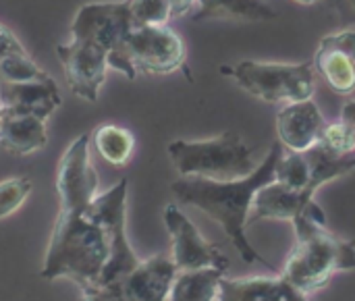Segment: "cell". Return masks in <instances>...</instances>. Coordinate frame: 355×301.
Returning a JSON list of instances; mask_svg holds the SVG:
<instances>
[{
	"mask_svg": "<svg viewBox=\"0 0 355 301\" xmlns=\"http://www.w3.org/2000/svg\"><path fill=\"white\" fill-rule=\"evenodd\" d=\"M98 183L89 160V133H83L69 144L58 162V216L40 273L44 281L69 279L79 287L100 285L110 260V243L104 227L87 214L98 196Z\"/></svg>",
	"mask_w": 355,
	"mask_h": 301,
	"instance_id": "cell-1",
	"label": "cell"
},
{
	"mask_svg": "<svg viewBox=\"0 0 355 301\" xmlns=\"http://www.w3.org/2000/svg\"><path fill=\"white\" fill-rule=\"evenodd\" d=\"M56 56L64 69L69 89L77 98L96 102L110 69L108 50L92 40L73 37L69 44L56 46Z\"/></svg>",
	"mask_w": 355,
	"mask_h": 301,
	"instance_id": "cell-9",
	"label": "cell"
},
{
	"mask_svg": "<svg viewBox=\"0 0 355 301\" xmlns=\"http://www.w3.org/2000/svg\"><path fill=\"white\" fill-rule=\"evenodd\" d=\"M168 156L181 177L210 181L243 179L258 169L254 150L233 131L208 139H175L168 144Z\"/></svg>",
	"mask_w": 355,
	"mask_h": 301,
	"instance_id": "cell-4",
	"label": "cell"
},
{
	"mask_svg": "<svg viewBox=\"0 0 355 301\" xmlns=\"http://www.w3.org/2000/svg\"><path fill=\"white\" fill-rule=\"evenodd\" d=\"M31 194L29 177H10L0 183V221L15 214Z\"/></svg>",
	"mask_w": 355,
	"mask_h": 301,
	"instance_id": "cell-24",
	"label": "cell"
},
{
	"mask_svg": "<svg viewBox=\"0 0 355 301\" xmlns=\"http://www.w3.org/2000/svg\"><path fill=\"white\" fill-rule=\"evenodd\" d=\"M48 144L46 121L33 114L4 110L0 123V150L12 156H27Z\"/></svg>",
	"mask_w": 355,
	"mask_h": 301,
	"instance_id": "cell-17",
	"label": "cell"
},
{
	"mask_svg": "<svg viewBox=\"0 0 355 301\" xmlns=\"http://www.w3.org/2000/svg\"><path fill=\"white\" fill-rule=\"evenodd\" d=\"M168 4H171L173 17H183L198 4V0H168Z\"/></svg>",
	"mask_w": 355,
	"mask_h": 301,
	"instance_id": "cell-28",
	"label": "cell"
},
{
	"mask_svg": "<svg viewBox=\"0 0 355 301\" xmlns=\"http://www.w3.org/2000/svg\"><path fill=\"white\" fill-rule=\"evenodd\" d=\"M293 2H297V4H304V6H312V4H318L320 0H293Z\"/></svg>",
	"mask_w": 355,
	"mask_h": 301,
	"instance_id": "cell-31",
	"label": "cell"
},
{
	"mask_svg": "<svg viewBox=\"0 0 355 301\" xmlns=\"http://www.w3.org/2000/svg\"><path fill=\"white\" fill-rule=\"evenodd\" d=\"M17 54H27L25 46L6 25L0 23V60L8 56H17Z\"/></svg>",
	"mask_w": 355,
	"mask_h": 301,
	"instance_id": "cell-26",
	"label": "cell"
},
{
	"mask_svg": "<svg viewBox=\"0 0 355 301\" xmlns=\"http://www.w3.org/2000/svg\"><path fill=\"white\" fill-rule=\"evenodd\" d=\"M283 150L285 148L281 144H275L266 158L258 164V169L243 179L210 181L200 177H181L171 185V191L183 206L198 208L212 221H216L248 264L260 262L268 266V262L256 252V248H252L245 235V227L250 225L254 196L260 187L275 181V169Z\"/></svg>",
	"mask_w": 355,
	"mask_h": 301,
	"instance_id": "cell-2",
	"label": "cell"
},
{
	"mask_svg": "<svg viewBox=\"0 0 355 301\" xmlns=\"http://www.w3.org/2000/svg\"><path fill=\"white\" fill-rule=\"evenodd\" d=\"M295 229V248L291 250L283 277L306 298L324 289L337 273L355 270V243L347 241L327 225L306 221Z\"/></svg>",
	"mask_w": 355,
	"mask_h": 301,
	"instance_id": "cell-3",
	"label": "cell"
},
{
	"mask_svg": "<svg viewBox=\"0 0 355 301\" xmlns=\"http://www.w3.org/2000/svg\"><path fill=\"white\" fill-rule=\"evenodd\" d=\"M193 21L210 19H241V21H272L279 12L262 0H198Z\"/></svg>",
	"mask_w": 355,
	"mask_h": 301,
	"instance_id": "cell-18",
	"label": "cell"
},
{
	"mask_svg": "<svg viewBox=\"0 0 355 301\" xmlns=\"http://www.w3.org/2000/svg\"><path fill=\"white\" fill-rule=\"evenodd\" d=\"M225 275L218 268L179 270L171 289V301H218Z\"/></svg>",
	"mask_w": 355,
	"mask_h": 301,
	"instance_id": "cell-19",
	"label": "cell"
},
{
	"mask_svg": "<svg viewBox=\"0 0 355 301\" xmlns=\"http://www.w3.org/2000/svg\"><path fill=\"white\" fill-rule=\"evenodd\" d=\"M327 121L318 104L308 98L285 104L277 114L279 144L289 152H306L320 141Z\"/></svg>",
	"mask_w": 355,
	"mask_h": 301,
	"instance_id": "cell-14",
	"label": "cell"
},
{
	"mask_svg": "<svg viewBox=\"0 0 355 301\" xmlns=\"http://www.w3.org/2000/svg\"><path fill=\"white\" fill-rule=\"evenodd\" d=\"M94 146L98 154L112 166H125L133 154L135 137L129 129L119 125H100L94 129Z\"/></svg>",
	"mask_w": 355,
	"mask_h": 301,
	"instance_id": "cell-20",
	"label": "cell"
},
{
	"mask_svg": "<svg viewBox=\"0 0 355 301\" xmlns=\"http://www.w3.org/2000/svg\"><path fill=\"white\" fill-rule=\"evenodd\" d=\"M133 19L127 2H89L83 4L71 23V35L77 40H92L110 54L123 44L133 29Z\"/></svg>",
	"mask_w": 355,
	"mask_h": 301,
	"instance_id": "cell-11",
	"label": "cell"
},
{
	"mask_svg": "<svg viewBox=\"0 0 355 301\" xmlns=\"http://www.w3.org/2000/svg\"><path fill=\"white\" fill-rule=\"evenodd\" d=\"M0 102L8 112L33 114L48 119L62 102L58 85L52 77L23 83H0Z\"/></svg>",
	"mask_w": 355,
	"mask_h": 301,
	"instance_id": "cell-15",
	"label": "cell"
},
{
	"mask_svg": "<svg viewBox=\"0 0 355 301\" xmlns=\"http://www.w3.org/2000/svg\"><path fill=\"white\" fill-rule=\"evenodd\" d=\"M164 225L171 235V258L177 270H198V268H218L229 270L231 262L223 250L210 243L198 227L181 212L179 206L168 204L164 208Z\"/></svg>",
	"mask_w": 355,
	"mask_h": 301,
	"instance_id": "cell-8",
	"label": "cell"
},
{
	"mask_svg": "<svg viewBox=\"0 0 355 301\" xmlns=\"http://www.w3.org/2000/svg\"><path fill=\"white\" fill-rule=\"evenodd\" d=\"M341 121L354 131L355 135V100H349V102L343 104V108H341Z\"/></svg>",
	"mask_w": 355,
	"mask_h": 301,
	"instance_id": "cell-29",
	"label": "cell"
},
{
	"mask_svg": "<svg viewBox=\"0 0 355 301\" xmlns=\"http://www.w3.org/2000/svg\"><path fill=\"white\" fill-rule=\"evenodd\" d=\"M127 191L129 181L121 179L116 185L96 196L87 208V214L96 223H100L108 235L110 260L100 279V285L108 287L119 285L139 264V258L135 256L127 237Z\"/></svg>",
	"mask_w": 355,
	"mask_h": 301,
	"instance_id": "cell-7",
	"label": "cell"
},
{
	"mask_svg": "<svg viewBox=\"0 0 355 301\" xmlns=\"http://www.w3.org/2000/svg\"><path fill=\"white\" fill-rule=\"evenodd\" d=\"M312 189H293L279 181H270L254 196L250 225L256 221H291L293 227L316 221L327 225L324 210L314 202Z\"/></svg>",
	"mask_w": 355,
	"mask_h": 301,
	"instance_id": "cell-10",
	"label": "cell"
},
{
	"mask_svg": "<svg viewBox=\"0 0 355 301\" xmlns=\"http://www.w3.org/2000/svg\"><path fill=\"white\" fill-rule=\"evenodd\" d=\"M133 19V25H166L173 19L168 0H125Z\"/></svg>",
	"mask_w": 355,
	"mask_h": 301,
	"instance_id": "cell-23",
	"label": "cell"
},
{
	"mask_svg": "<svg viewBox=\"0 0 355 301\" xmlns=\"http://www.w3.org/2000/svg\"><path fill=\"white\" fill-rule=\"evenodd\" d=\"M327 2H329L331 6H335L339 12L355 17V0H327Z\"/></svg>",
	"mask_w": 355,
	"mask_h": 301,
	"instance_id": "cell-30",
	"label": "cell"
},
{
	"mask_svg": "<svg viewBox=\"0 0 355 301\" xmlns=\"http://www.w3.org/2000/svg\"><path fill=\"white\" fill-rule=\"evenodd\" d=\"M324 150H329L335 156L347 158V156H355V135L354 131L339 119L337 123H329L320 135L318 141Z\"/></svg>",
	"mask_w": 355,
	"mask_h": 301,
	"instance_id": "cell-25",
	"label": "cell"
},
{
	"mask_svg": "<svg viewBox=\"0 0 355 301\" xmlns=\"http://www.w3.org/2000/svg\"><path fill=\"white\" fill-rule=\"evenodd\" d=\"M177 273L171 256L156 254L148 260H139V264L114 287L125 301H171Z\"/></svg>",
	"mask_w": 355,
	"mask_h": 301,
	"instance_id": "cell-13",
	"label": "cell"
},
{
	"mask_svg": "<svg viewBox=\"0 0 355 301\" xmlns=\"http://www.w3.org/2000/svg\"><path fill=\"white\" fill-rule=\"evenodd\" d=\"M81 301H125L116 287L108 285H87L81 287Z\"/></svg>",
	"mask_w": 355,
	"mask_h": 301,
	"instance_id": "cell-27",
	"label": "cell"
},
{
	"mask_svg": "<svg viewBox=\"0 0 355 301\" xmlns=\"http://www.w3.org/2000/svg\"><path fill=\"white\" fill-rule=\"evenodd\" d=\"M314 62L241 60L223 64L220 75L231 77L250 96L262 102H300L314 96Z\"/></svg>",
	"mask_w": 355,
	"mask_h": 301,
	"instance_id": "cell-6",
	"label": "cell"
},
{
	"mask_svg": "<svg viewBox=\"0 0 355 301\" xmlns=\"http://www.w3.org/2000/svg\"><path fill=\"white\" fill-rule=\"evenodd\" d=\"M275 181L293 187V189H312L318 191L312 181H310V169H308V160L304 156V152H285L281 154L277 169H275Z\"/></svg>",
	"mask_w": 355,
	"mask_h": 301,
	"instance_id": "cell-21",
	"label": "cell"
},
{
	"mask_svg": "<svg viewBox=\"0 0 355 301\" xmlns=\"http://www.w3.org/2000/svg\"><path fill=\"white\" fill-rule=\"evenodd\" d=\"M50 75L29 56L17 54L0 60V83H23V81H40Z\"/></svg>",
	"mask_w": 355,
	"mask_h": 301,
	"instance_id": "cell-22",
	"label": "cell"
},
{
	"mask_svg": "<svg viewBox=\"0 0 355 301\" xmlns=\"http://www.w3.org/2000/svg\"><path fill=\"white\" fill-rule=\"evenodd\" d=\"M185 58V42L175 29L168 25H139L127 33L108 62L127 79H135L137 75H171L183 69Z\"/></svg>",
	"mask_w": 355,
	"mask_h": 301,
	"instance_id": "cell-5",
	"label": "cell"
},
{
	"mask_svg": "<svg viewBox=\"0 0 355 301\" xmlns=\"http://www.w3.org/2000/svg\"><path fill=\"white\" fill-rule=\"evenodd\" d=\"M314 71L324 83L339 96L355 92V27H347L322 37L316 56Z\"/></svg>",
	"mask_w": 355,
	"mask_h": 301,
	"instance_id": "cell-12",
	"label": "cell"
},
{
	"mask_svg": "<svg viewBox=\"0 0 355 301\" xmlns=\"http://www.w3.org/2000/svg\"><path fill=\"white\" fill-rule=\"evenodd\" d=\"M218 301H308L283 275L279 277H245L220 281Z\"/></svg>",
	"mask_w": 355,
	"mask_h": 301,
	"instance_id": "cell-16",
	"label": "cell"
},
{
	"mask_svg": "<svg viewBox=\"0 0 355 301\" xmlns=\"http://www.w3.org/2000/svg\"><path fill=\"white\" fill-rule=\"evenodd\" d=\"M2 117H4V106H2V102H0V123H2Z\"/></svg>",
	"mask_w": 355,
	"mask_h": 301,
	"instance_id": "cell-32",
	"label": "cell"
}]
</instances>
